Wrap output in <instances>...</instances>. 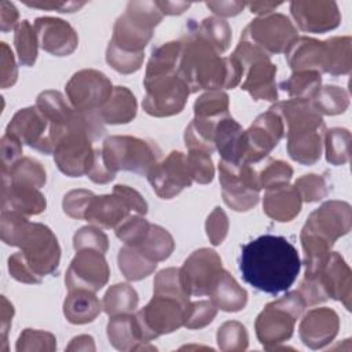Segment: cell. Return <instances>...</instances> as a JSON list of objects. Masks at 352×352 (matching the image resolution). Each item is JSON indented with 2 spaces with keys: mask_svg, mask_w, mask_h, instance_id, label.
Returning a JSON list of instances; mask_svg holds the SVG:
<instances>
[{
  "mask_svg": "<svg viewBox=\"0 0 352 352\" xmlns=\"http://www.w3.org/2000/svg\"><path fill=\"white\" fill-rule=\"evenodd\" d=\"M1 238L7 245L21 246L22 252L8 260L10 274L21 282L38 283L59 264V245L51 230L29 223L18 212H3Z\"/></svg>",
  "mask_w": 352,
  "mask_h": 352,
  "instance_id": "1",
  "label": "cell"
},
{
  "mask_svg": "<svg viewBox=\"0 0 352 352\" xmlns=\"http://www.w3.org/2000/svg\"><path fill=\"white\" fill-rule=\"evenodd\" d=\"M300 268L297 249L280 235H261L241 249L239 271L243 280L264 293L289 290Z\"/></svg>",
  "mask_w": 352,
  "mask_h": 352,
  "instance_id": "2",
  "label": "cell"
},
{
  "mask_svg": "<svg viewBox=\"0 0 352 352\" xmlns=\"http://www.w3.org/2000/svg\"><path fill=\"white\" fill-rule=\"evenodd\" d=\"M286 129L287 151L290 157L304 165L320 158L324 124L320 114L307 99H292L271 107Z\"/></svg>",
  "mask_w": 352,
  "mask_h": 352,
  "instance_id": "3",
  "label": "cell"
},
{
  "mask_svg": "<svg viewBox=\"0 0 352 352\" xmlns=\"http://www.w3.org/2000/svg\"><path fill=\"white\" fill-rule=\"evenodd\" d=\"M349 221V206L337 201L323 204L309 216L301 232L305 250V272L315 270L327 258L329 248L340 235L348 232Z\"/></svg>",
  "mask_w": 352,
  "mask_h": 352,
  "instance_id": "4",
  "label": "cell"
},
{
  "mask_svg": "<svg viewBox=\"0 0 352 352\" xmlns=\"http://www.w3.org/2000/svg\"><path fill=\"white\" fill-rule=\"evenodd\" d=\"M349 37H333L318 41L308 37H297L286 52L287 62L294 72L315 70L331 74L349 72Z\"/></svg>",
  "mask_w": 352,
  "mask_h": 352,
  "instance_id": "5",
  "label": "cell"
},
{
  "mask_svg": "<svg viewBox=\"0 0 352 352\" xmlns=\"http://www.w3.org/2000/svg\"><path fill=\"white\" fill-rule=\"evenodd\" d=\"M162 15L155 1H131L114 25L109 48L131 55H144L143 48Z\"/></svg>",
  "mask_w": 352,
  "mask_h": 352,
  "instance_id": "6",
  "label": "cell"
},
{
  "mask_svg": "<svg viewBox=\"0 0 352 352\" xmlns=\"http://www.w3.org/2000/svg\"><path fill=\"white\" fill-rule=\"evenodd\" d=\"M104 165L116 173L118 169L147 175L157 164L160 150L155 144L131 136H111L103 143Z\"/></svg>",
  "mask_w": 352,
  "mask_h": 352,
  "instance_id": "7",
  "label": "cell"
},
{
  "mask_svg": "<svg viewBox=\"0 0 352 352\" xmlns=\"http://www.w3.org/2000/svg\"><path fill=\"white\" fill-rule=\"evenodd\" d=\"M305 301L300 293L293 292L287 296L268 304L257 316L256 330L260 342H282L290 338L294 320L304 309Z\"/></svg>",
  "mask_w": 352,
  "mask_h": 352,
  "instance_id": "8",
  "label": "cell"
},
{
  "mask_svg": "<svg viewBox=\"0 0 352 352\" xmlns=\"http://www.w3.org/2000/svg\"><path fill=\"white\" fill-rule=\"evenodd\" d=\"M131 208L139 214H144L147 212V204L139 192L128 186H116L113 195L91 198L84 213V219L98 226L110 228L118 223H122Z\"/></svg>",
  "mask_w": 352,
  "mask_h": 352,
  "instance_id": "9",
  "label": "cell"
},
{
  "mask_svg": "<svg viewBox=\"0 0 352 352\" xmlns=\"http://www.w3.org/2000/svg\"><path fill=\"white\" fill-rule=\"evenodd\" d=\"M220 183L223 186L224 202L234 210H249L258 201V176L245 162L220 161Z\"/></svg>",
  "mask_w": 352,
  "mask_h": 352,
  "instance_id": "10",
  "label": "cell"
},
{
  "mask_svg": "<svg viewBox=\"0 0 352 352\" xmlns=\"http://www.w3.org/2000/svg\"><path fill=\"white\" fill-rule=\"evenodd\" d=\"M144 87L146 98L143 100V109L155 117L172 116L182 111L190 94L179 72L155 78H144Z\"/></svg>",
  "mask_w": 352,
  "mask_h": 352,
  "instance_id": "11",
  "label": "cell"
},
{
  "mask_svg": "<svg viewBox=\"0 0 352 352\" xmlns=\"http://www.w3.org/2000/svg\"><path fill=\"white\" fill-rule=\"evenodd\" d=\"M296 38V28L282 14H271L252 21L241 36V40L257 45L268 55L286 51Z\"/></svg>",
  "mask_w": 352,
  "mask_h": 352,
  "instance_id": "12",
  "label": "cell"
},
{
  "mask_svg": "<svg viewBox=\"0 0 352 352\" xmlns=\"http://www.w3.org/2000/svg\"><path fill=\"white\" fill-rule=\"evenodd\" d=\"M6 133L44 154L54 153L56 147L54 125L37 106L19 110L8 124Z\"/></svg>",
  "mask_w": 352,
  "mask_h": 352,
  "instance_id": "13",
  "label": "cell"
},
{
  "mask_svg": "<svg viewBox=\"0 0 352 352\" xmlns=\"http://www.w3.org/2000/svg\"><path fill=\"white\" fill-rule=\"evenodd\" d=\"M66 92L72 106L88 114H95L100 110L111 96V82L109 78L96 70H81L76 73L69 84Z\"/></svg>",
  "mask_w": 352,
  "mask_h": 352,
  "instance_id": "14",
  "label": "cell"
},
{
  "mask_svg": "<svg viewBox=\"0 0 352 352\" xmlns=\"http://www.w3.org/2000/svg\"><path fill=\"white\" fill-rule=\"evenodd\" d=\"M221 271V260L216 252L199 249L186 260L183 268L180 270L183 287L188 296L209 294Z\"/></svg>",
  "mask_w": 352,
  "mask_h": 352,
  "instance_id": "15",
  "label": "cell"
},
{
  "mask_svg": "<svg viewBox=\"0 0 352 352\" xmlns=\"http://www.w3.org/2000/svg\"><path fill=\"white\" fill-rule=\"evenodd\" d=\"M285 128L280 117L271 109L258 116L248 131H245L243 162H257L264 158L283 136Z\"/></svg>",
  "mask_w": 352,
  "mask_h": 352,
  "instance_id": "16",
  "label": "cell"
},
{
  "mask_svg": "<svg viewBox=\"0 0 352 352\" xmlns=\"http://www.w3.org/2000/svg\"><path fill=\"white\" fill-rule=\"evenodd\" d=\"M91 140L84 131H72L59 142L54 158L65 175L76 177L88 173L95 158Z\"/></svg>",
  "mask_w": 352,
  "mask_h": 352,
  "instance_id": "17",
  "label": "cell"
},
{
  "mask_svg": "<svg viewBox=\"0 0 352 352\" xmlns=\"http://www.w3.org/2000/svg\"><path fill=\"white\" fill-rule=\"evenodd\" d=\"M109 267L103 257V253L99 250L91 252L88 248L78 250L73 258L67 274H66V286L69 290L85 289L96 292L107 282Z\"/></svg>",
  "mask_w": 352,
  "mask_h": 352,
  "instance_id": "18",
  "label": "cell"
},
{
  "mask_svg": "<svg viewBox=\"0 0 352 352\" xmlns=\"http://www.w3.org/2000/svg\"><path fill=\"white\" fill-rule=\"evenodd\" d=\"M147 179L161 198H172L191 184L192 179L187 165V157L180 151H172L165 161L155 164L148 170Z\"/></svg>",
  "mask_w": 352,
  "mask_h": 352,
  "instance_id": "19",
  "label": "cell"
},
{
  "mask_svg": "<svg viewBox=\"0 0 352 352\" xmlns=\"http://www.w3.org/2000/svg\"><path fill=\"white\" fill-rule=\"evenodd\" d=\"M290 11L298 28L312 33L331 30L338 26L341 19L334 1H293Z\"/></svg>",
  "mask_w": 352,
  "mask_h": 352,
  "instance_id": "20",
  "label": "cell"
},
{
  "mask_svg": "<svg viewBox=\"0 0 352 352\" xmlns=\"http://www.w3.org/2000/svg\"><path fill=\"white\" fill-rule=\"evenodd\" d=\"M34 32L41 48L56 56L72 54L78 43L74 29L66 21L59 18H37L34 22Z\"/></svg>",
  "mask_w": 352,
  "mask_h": 352,
  "instance_id": "21",
  "label": "cell"
},
{
  "mask_svg": "<svg viewBox=\"0 0 352 352\" xmlns=\"http://www.w3.org/2000/svg\"><path fill=\"white\" fill-rule=\"evenodd\" d=\"M338 318L327 308L312 309L307 314L300 326V336L305 345L318 348L329 342L337 333Z\"/></svg>",
  "mask_w": 352,
  "mask_h": 352,
  "instance_id": "22",
  "label": "cell"
},
{
  "mask_svg": "<svg viewBox=\"0 0 352 352\" xmlns=\"http://www.w3.org/2000/svg\"><path fill=\"white\" fill-rule=\"evenodd\" d=\"M301 208V197L296 187L280 184L268 188L264 197L265 213L278 221H290Z\"/></svg>",
  "mask_w": 352,
  "mask_h": 352,
  "instance_id": "23",
  "label": "cell"
},
{
  "mask_svg": "<svg viewBox=\"0 0 352 352\" xmlns=\"http://www.w3.org/2000/svg\"><path fill=\"white\" fill-rule=\"evenodd\" d=\"M1 209L3 212L37 214L45 209V198L38 192L37 188L15 187L3 183Z\"/></svg>",
  "mask_w": 352,
  "mask_h": 352,
  "instance_id": "24",
  "label": "cell"
},
{
  "mask_svg": "<svg viewBox=\"0 0 352 352\" xmlns=\"http://www.w3.org/2000/svg\"><path fill=\"white\" fill-rule=\"evenodd\" d=\"M136 114L135 96L125 87H116L110 99L99 110L98 116L103 122L125 124Z\"/></svg>",
  "mask_w": 352,
  "mask_h": 352,
  "instance_id": "25",
  "label": "cell"
},
{
  "mask_svg": "<svg viewBox=\"0 0 352 352\" xmlns=\"http://www.w3.org/2000/svg\"><path fill=\"white\" fill-rule=\"evenodd\" d=\"M63 312L72 323H87L92 322L100 312V304L91 290L74 289L65 300Z\"/></svg>",
  "mask_w": 352,
  "mask_h": 352,
  "instance_id": "26",
  "label": "cell"
},
{
  "mask_svg": "<svg viewBox=\"0 0 352 352\" xmlns=\"http://www.w3.org/2000/svg\"><path fill=\"white\" fill-rule=\"evenodd\" d=\"M209 294L212 296V302L223 311H239L246 304V292L238 286L227 271L219 274Z\"/></svg>",
  "mask_w": 352,
  "mask_h": 352,
  "instance_id": "27",
  "label": "cell"
},
{
  "mask_svg": "<svg viewBox=\"0 0 352 352\" xmlns=\"http://www.w3.org/2000/svg\"><path fill=\"white\" fill-rule=\"evenodd\" d=\"M3 183L15 187L40 188L45 183V170L41 164L32 158H23L15 162L10 169L1 170Z\"/></svg>",
  "mask_w": 352,
  "mask_h": 352,
  "instance_id": "28",
  "label": "cell"
},
{
  "mask_svg": "<svg viewBox=\"0 0 352 352\" xmlns=\"http://www.w3.org/2000/svg\"><path fill=\"white\" fill-rule=\"evenodd\" d=\"M118 265L125 278L138 280L147 276L155 268L157 264L136 248L126 245L122 249H120Z\"/></svg>",
  "mask_w": 352,
  "mask_h": 352,
  "instance_id": "29",
  "label": "cell"
},
{
  "mask_svg": "<svg viewBox=\"0 0 352 352\" xmlns=\"http://www.w3.org/2000/svg\"><path fill=\"white\" fill-rule=\"evenodd\" d=\"M132 248H136L150 260L157 263L169 257L170 252L173 250V239L166 230L158 226H150L146 238L138 246Z\"/></svg>",
  "mask_w": 352,
  "mask_h": 352,
  "instance_id": "30",
  "label": "cell"
},
{
  "mask_svg": "<svg viewBox=\"0 0 352 352\" xmlns=\"http://www.w3.org/2000/svg\"><path fill=\"white\" fill-rule=\"evenodd\" d=\"M136 305H138V294L129 285H125V283H118L110 287L103 300L104 311L111 316H116L120 314H128L133 311Z\"/></svg>",
  "mask_w": 352,
  "mask_h": 352,
  "instance_id": "31",
  "label": "cell"
},
{
  "mask_svg": "<svg viewBox=\"0 0 352 352\" xmlns=\"http://www.w3.org/2000/svg\"><path fill=\"white\" fill-rule=\"evenodd\" d=\"M195 33L208 41L219 54L224 52L230 45L231 29L228 23L220 18L210 16L204 19Z\"/></svg>",
  "mask_w": 352,
  "mask_h": 352,
  "instance_id": "32",
  "label": "cell"
},
{
  "mask_svg": "<svg viewBox=\"0 0 352 352\" xmlns=\"http://www.w3.org/2000/svg\"><path fill=\"white\" fill-rule=\"evenodd\" d=\"M280 87L292 96L308 100L309 96H315L320 89V74L315 70L294 72L289 80L280 84Z\"/></svg>",
  "mask_w": 352,
  "mask_h": 352,
  "instance_id": "33",
  "label": "cell"
},
{
  "mask_svg": "<svg viewBox=\"0 0 352 352\" xmlns=\"http://www.w3.org/2000/svg\"><path fill=\"white\" fill-rule=\"evenodd\" d=\"M37 34L29 21L18 23L15 30V47L21 65L32 66L37 56Z\"/></svg>",
  "mask_w": 352,
  "mask_h": 352,
  "instance_id": "34",
  "label": "cell"
},
{
  "mask_svg": "<svg viewBox=\"0 0 352 352\" xmlns=\"http://www.w3.org/2000/svg\"><path fill=\"white\" fill-rule=\"evenodd\" d=\"M195 117L220 120L228 116V96L221 91H210L197 99L194 104Z\"/></svg>",
  "mask_w": 352,
  "mask_h": 352,
  "instance_id": "35",
  "label": "cell"
},
{
  "mask_svg": "<svg viewBox=\"0 0 352 352\" xmlns=\"http://www.w3.org/2000/svg\"><path fill=\"white\" fill-rule=\"evenodd\" d=\"M312 106L318 113L340 114L348 106L346 92L338 87H324L314 96Z\"/></svg>",
  "mask_w": 352,
  "mask_h": 352,
  "instance_id": "36",
  "label": "cell"
},
{
  "mask_svg": "<svg viewBox=\"0 0 352 352\" xmlns=\"http://www.w3.org/2000/svg\"><path fill=\"white\" fill-rule=\"evenodd\" d=\"M327 161L340 165L349 158V132L346 129L334 128L327 133Z\"/></svg>",
  "mask_w": 352,
  "mask_h": 352,
  "instance_id": "37",
  "label": "cell"
},
{
  "mask_svg": "<svg viewBox=\"0 0 352 352\" xmlns=\"http://www.w3.org/2000/svg\"><path fill=\"white\" fill-rule=\"evenodd\" d=\"M187 165L191 179L204 184L212 182L214 169L210 160V153L204 150H190V154L187 155Z\"/></svg>",
  "mask_w": 352,
  "mask_h": 352,
  "instance_id": "38",
  "label": "cell"
},
{
  "mask_svg": "<svg viewBox=\"0 0 352 352\" xmlns=\"http://www.w3.org/2000/svg\"><path fill=\"white\" fill-rule=\"evenodd\" d=\"M293 169L289 166V164L282 161H271L264 170L257 175L258 176V184L260 187L271 188L280 184H286L287 180L292 177Z\"/></svg>",
  "mask_w": 352,
  "mask_h": 352,
  "instance_id": "39",
  "label": "cell"
},
{
  "mask_svg": "<svg viewBox=\"0 0 352 352\" xmlns=\"http://www.w3.org/2000/svg\"><path fill=\"white\" fill-rule=\"evenodd\" d=\"M216 308L209 301H199L188 305L184 324L187 327H202L213 320Z\"/></svg>",
  "mask_w": 352,
  "mask_h": 352,
  "instance_id": "40",
  "label": "cell"
},
{
  "mask_svg": "<svg viewBox=\"0 0 352 352\" xmlns=\"http://www.w3.org/2000/svg\"><path fill=\"white\" fill-rule=\"evenodd\" d=\"M74 248L76 250L84 248H95L104 253L107 250V238L100 230L94 227H82L74 235Z\"/></svg>",
  "mask_w": 352,
  "mask_h": 352,
  "instance_id": "41",
  "label": "cell"
},
{
  "mask_svg": "<svg viewBox=\"0 0 352 352\" xmlns=\"http://www.w3.org/2000/svg\"><path fill=\"white\" fill-rule=\"evenodd\" d=\"M296 188L300 197L307 201H318L326 195V188L323 180L318 175H305L296 182Z\"/></svg>",
  "mask_w": 352,
  "mask_h": 352,
  "instance_id": "42",
  "label": "cell"
},
{
  "mask_svg": "<svg viewBox=\"0 0 352 352\" xmlns=\"http://www.w3.org/2000/svg\"><path fill=\"white\" fill-rule=\"evenodd\" d=\"M92 197H94L92 192L85 191V190L70 191L63 199L65 213H67L70 217H76V219L84 217V213H85L87 206Z\"/></svg>",
  "mask_w": 352,
  "mask_h": 352,
  "instance_id": "43",
  "label": "cell"
},
{
  "mask_svg": "<svg viewBox=\"0 0 352 352\" xmlns=\"http://www.w3.org/2000/svg\"><path fill=\"white\" fill-rule=\"evenodd\" d=\"M206 232L213 245H219L224 239L227 234V217L219 208H216V210L208 217Z\"/></svg>",
  "mask_w": 352,
  "mask_h": 352,
  "instance_id": "44",
  "label": "cell"
},
{
  "mask_svg": "<svg viewBox=\"0 0 352 352\" xmlns=\"http://www.w3.org/2000/svg\"><path fill=\"white\" fill-rule=\"evenodd\" d=\"M21 143L22 142L19 139H16L15 136H12L10 133H6L3 136V139H1V162H3L1 170H7L15 164V160L22 153Z\"/></svg>",
  "mask_w": 352,
  "mask_h": 352,
  "instance_id": "45",
  "label": "cell"
},
{
  "mask_svg": "<svg viewBox=\"0 0 352 352\" xmlns=\"http://www.w3.org/2000/svg\"><path fill=\"white\" fill-rule=\"evenodd\" d=\"M88 177L95 182V183H107L110 180H113L116 177V173L111 172L103 162V157H102V150H95V158H94V164L91 166V169L88 170Z\"/></svg>",
  "mask_w": 352,
  "mask_h": 352,
  "instance_id": "46",
  "label": "cell"
},
{
  "mask_svg": "<svg viewBox=\"0 0 352 352\" xmlns=\"http://www.w3.org/2000/svg\"><path fill=\"white\" fill-rule=\"evenodd\" d=\"M206 6L214 14H219L223 16H232V15L239 14L243 10L245 3H241V1H208Z\"/></svg>",
  "mask_w": 352,
  "mask_h": 352,
  "instance_id": "47",
  "label": "cell"
},
{
  "mask_svg": "<svg viewBox=\"0 0 352 352\" xmlns=\"http://www.w3.org/2000/svg\"><path fill=\"white\" fill-rule=\"evenodd\" d=\"M29 7H36V8H43V10H58L59 12H74L78 8H81L85 3H76V1H44V3H38V1H33L25 3Z\"/></svg>",
  "mask_w": 352,
  "mask_h": 352,
  "instance_id": "48",
  "label": "cell"
},
{
  "mask_svg": "<svg viewBox=\"0 0 352 352\" xmlns=\"http://www.w3.org/2000/svg\"><path fill=\"white\" fill-rule=\"evenodd\" d=\"M18 19V11L14 7L12 3L8 1H0V23H1V30L7 32L12 29L16 23Z\"/></svg>",
  "mask_w": 352,
  "mask_h": 352,
  "instance_id": "49",
  "label": "cell"
},
{
  "mask_svg": "<svg viewBox=\"0 0 352 352\" xmlns=\"http://www.w3.org/2000/svg\"><path fill=\"white\" fill-rule=\"evenodd\" d=\"M158 8L161 10L162 14H169V15H176V14H182L184 12L191 4L190 3H184V1H155Z\"/></svg>",
  "mask_w": 352,
  "mask_h": 352,
  "instance_id": "50",
  "label": "cell"
},
{
  "mask_svg": "<svg viewBox=\"0 0 352 352\" xmlns=\"http://www.w3.org/2000/svg\"><path fill=\"white\" fill-rule=\"evenodd\" d=\"M280 6V3H249L248 7L250 8V12L254 14H268L274 8Z\"/></svg>",
  "mask_w": 352,
  "mask_h": 352,
  "instance_id": "51",
  "label": "cell"
}]
</instances>
